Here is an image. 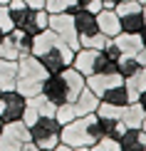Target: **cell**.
<instances>
[{
	"label": "cell",
	"instance_id": "1",
	"mask_svg": "<svg viewBox=\"0 0 146 151\" xmlns=\"http://www.w3.org/2000/svg\"><path fill=\"white\" fill-rule=\"evenodd\" d=\"M99 139H101V134H99L97 111H94V114H87V116H74L72 122L62 124V129H60V141L69 144V146L89 149L92 144H97Z\"/></svg>",
	"mask_w": 146,
	"mask_h": 151
},
{
	"label": "cell",
	"instance_id": "2",
	"mask_svg": "<svg viewBox=\"0 0 146 151\" xmlns=\"http://www.w3.org/2000/svg\"><path fill=\"white\" fill-rule=\"evenodd\" d=\"M47 70L35 55H22L17 60V84L15 89L25 94V97H35V94L42 92V82L47 77Z\"/></svg>",
	"mask_w": 146,
	"mask_h": 151
},
{
	"label": "cell",
	"instance_id": "3",
	"mask_svg": "<svg viewBox=\"0 0 146 151\" xmlns=\"http://www.w3.org/2000/svg\"><path fill=\"white\" fill-rule=\"evenodd\" d=\"M60 129L62 124L55 116H40L35 124H30V141L40 151H52L60 144Z\"/></svg>",
	"mask_w": 146,
	"mask_h": 151
},
{
	"label": "cell",
	"instance_id": "4",
	"mask_svg": "<svg viewBox=\"0 0 146 151\" xmlns=\"http://www.w3.org/2000/svg\"><path fill=\"white\" fill-rule=\"evenodd\" d=\"M32 50V32L25 30H10L0 45V57L3 60H20L22 55H30Z\"/></svg>",
	"mask_w": 146,
	"mask_h": 151
},
{
	"label": "cell",
	"instance_id": "5",
	"mask_svg": "<svg viewBox=\"0 0 146 151\" xmlns=\"http://www.w3.org/2000/svg\"><path fill=\"white\" fill-rule=\"evenodd\" d=\"M25 141H30V127L22 119L3 124V129H0V151H17Z\"/></svg>",
	"mask_w": 146,
	"mask_h": 151
},
{
	"label": "cell",
	"instance_id": "6",
	"mask_svg": "<svg viewBox=\"0 0 146 151\" xmlns=\"http://www.w3.org/2000/svg\"><path fill=\"white\" fill-rule=\"evenodd\" d=\"M72 57H74V50L67 45V42H57L55 47H50L45 55H40V60L42 65H45V70L50 74H55V72H62L65 67L72 65Z\"/></svg>",
	"mask_w": 146,
	"mask_h": 151
},
{
	"label": "cell",
	"instance_id": "7",
	"mask_svg": "<svg viewBox=\"0 0 146 151\" xmlns=\"http://www.w3.org/2000/svg\"><path fill=\"white\" fill-rule=\"evenodd\" d=\"M47 27L52 30V32L60 35L72 50L79 47V35H77V27H74V17H72V12H52V15H50Z\"/></svg>",
	"mask_w": 146,
	"mask_h": 151
},
{
	"label": "cell",
	"instance_id": "8",
	"mask_svg": "<svg viewBox=\"0 0 146 151\" xmlns=\"http://www.w3.org/2000/svg\"><path fill=\"white\" fill-rule=\"evenodd\" d=\"M25 102H27V97H25V94H20L17 89L0 92V119H3V124L22 119Z\"/></svg>",
	"mask_w": 146,
	"mask_h": 151
},
{
	"label": "cell",
	"instance_id": "9",
	"mask_svg": "<svg viewBox=\"0 0 146 151\" xmlns=\"http://www.w3.org/2000/svg\"><path fill=\"white\" fill-rule=\"evenodd\" d=\"M55 111H57V106L40 92V94H35V97H27L25 111H22V122L30 127V124H35L40 116H55Z\"/></svg>",
	"mask_w": 146,
	"mask_h": 151
},
{
	"label": "cell",
	"instance_id": "10",
	"mask_svg": "<svg viewBox=\"0 0 146 151\" xmlns=\"http://www.w3.org/2000/svg\"><path fill=\"white\" fill-rule=\"evenodd\" d=\"M42 94L52 102L55 106L69 102V92H67V82L62 77V72H55V74H47L45 82H42Z\"/></svg>",
	"mask_w": 146,
	"mask_h": 151
},
{
	"label": "cell",
	"instance_id": "11",
	"mask_svg": "<svg viewBox=\"0 0 146 151\" xmlns=\"http://www.w3.org/2000/svg\"><path fill=\"white\" fill-rule=\"evenodd\" d=\"M97 25H99V32L106 35L109 40L122 32V17L117 15V10H114V8H101L97 12Z\"/></svg>",
	"mask_w": 146,
	"mask_h": 151
},
{
	"label": "cell",
	"instance_id": "12",
	"mask_svg": "<svg viewBox=\"0 0 146 151\" xmlns=\"http://www.w3.org/2000/svg\"><path fill=\"white\" fill-rule=\"evenodd\" d=\"M69 104H72V109H74V116H87V114H94V111H97L99 97L89 89V87H84Z\"/></svg>",
	"mask_w": 146,
	"mask_h": 151
},
{
	"label": "cell",
	"instance_id": "13",
	"mask_svg": "<svg viewBox=\"0 0 146 151\" xmlns=\"http://www.w3.org/2000/svg\"><path fill=\"white\" fill-rule=\"evenodd\" d=\"M84 82H87V87L97 94L104 92V89H109V87H114V84H122V74L119 72H94V74H89V77H84Z\"/></svg>",
	"mask_w": 146,
	"mask_h": 151
},
{
	"label": "cell",
	"instance_id": "14",
	"mask_svg": "<svg viewBox=\"0 0 146 151\" xmlns=\"http://www.w3.org/2000/svg\"><path fill=\"white\" fill-rule=\"evenodd\" d=\"M119 151H146V131L124 129L119 136Z\"/></svg>",
	"mask_w": 146,
	"mask_h": 151
},
{
	"label": "cell",
	"instance_id": "15",
	"mask_svg": "<svg viewBox=\"0 0 146 151\" xmlns=\"http://www.w3.org/2000/svg\"><path fill=\"white\" fill-rule=\"evenodd\" d=\"M114 45L119 47V52L124 55V57H136L139 50H141V37H139V32H119L117 37H111Z\"/></svg>",
	"mask_w": 146,
	"mask_h": 151
},
{
	"label": "cell",
	"instance_id": "16",
	"mask_svg": "<svg viewBox=\"0 0 146 151\" xmlns=\"http://www.w3.org/2000/svg\"><path fill=\"white\" fill-rule=\"evenodd\" d=\"M72 17H74V27H77V35H94V32H99V25H97V15L89 10H84V8H77L72 12Z\"/></svg>",
	"mask_w": 146,
	"mask_h": 151
},
{
	"label": "cell",
	"instance_id": "17",
	"mask_svg": "<svg viewBox=\"0 0 146 151\" xmlns=\"http://www.w3.org/2000/svg\"><path fill=\"white\" fill-rule=\"evenodd\" d=\"M144 116H146V111L141 109V104L139 102H129L122 109V119H119V122H122L126 129H141Z\"/></svg>",
	"mask_w": 146,
	"mask_h": 151
},
{
	"label": "cell",
	"instance_id": "18",
	"mask_svg": "<svg viewBox=\"0 0 146 151\" xmlns=\"http://www.w3.org/2000/svg\"><path fill=\"white\" fill-rule=\"evenodd\" d=\"M15 84H17V60L0 57V92L15 89Z\"/></svg>",
	"mask_w": 146,
	"mask_h": 151
},
{
	"label": "cell",
	"instance_id": "19",
	"mask_svg": "<svg viewBox=\"0 0 146 151\" xmlns=\"http://www.w3.org/2000/svg\"><path fill=\"white\" fill-rule=\"evenodd\" d=\"M124 87H126V94H129V102H136L139 94L146 89V67H139L131 77H126Z\"/></svg>",
	"mask_w": 146,
	"mask_h": 151
},
{
	"label": "cell",
	"instance_id": "20",
	"mask_svg": "<svg viewBox=\"0 0 146 151\" xmlns=\"http://www.w3.org/2000/svg\"><path fill=\"white\" fill-rule=\"evenodd\" d=\"M99 99H101V102H106V104H114V106H126V104H129V94H126L124 82H122V84L109 87V89H104V92L99 94Z\"/></svg>",
	"mask_w": 146,
	"mask_h": 151
},
{
	"label": "cell",
	"instance_id": "21",
	"mask_svg": "<svg viewBox=\"0 0 146 151\" xmlns=\"http://www.w3.org/2000/svg\"><path fill=\"white\" fill-rule=\"evenodd\" d=\"M141 27H144V15H141V10L122 15V32H141Z\"/></svg>",
	"mask_w": 146,
	"mask_h": 151
},
{
	"label": "cell",
	"instance_id": "22",
	"mask_svg": "<svg viewBox=\"0 0 146 151\" xmlns=\"http://www.w3.org/2000/svg\"><path fill=\"white\" fill-rule=\"evenodd\" d=\"M79 8L77 0H45V10L52 15V12H74Z\"/></svg>",
	"mask_w": 146,
	"mask_h": 151
},
{
	"label": "cell",
	"instance_id": "23",
	"mask_svg": "<svg viewBox=\"0 0 146 151\" xmlns=\"http://www.w3.org/2000/svg\"><path fill=\"white\" fill-rule=\"evenodd\" d=\"M109 42V37L101 35V32H94V35H79V47H92V50H104V45Z\"/></svg>",
	"mask_w": 146,
	"mask_h": 151
},
{
	"label": "cell",
	"instance_id": "24",
	"mask_svg": "<svg viewBox=\"0 0 146 151\" xmlns=\"http://www.w3.org/2000/svg\"><path fill=\"white\" fill-rule=\"evenodd\" d=\"M139 62H136V57H119V62H117V72L122 74V79H126V77H131V74H134L136 70H139Z\"/></svg>",
	"mask_w": 146,
	"mask_h": 151
},
{
	"label": "cell",
	"instance_id": "25",
	"mask_svg": "<svg viewBox=\"0 0 146 151\" xmlns=\"http://www.w3.org/2000/svg\"><path fill=\"white\" fill-rule=\"evenodd\" d=\"M55 119H57L60 124L72 122V119H74V109H72V104H69V102L60 104V106H57V111H55Z\"/></svg>",
	"mask_w": 146,
	"mask_h": 151
},
{
	"label": "cell",
	"instance_id": "26",
	"mask_svg": "<svg viewBox=\"0 0 146 151\" xmlns=\"http://www.w3.org/2000/svg\"><path fill=\"white\" fill-rule=\"evenodd\" d=\"M0 30H3L5 35L10 32V30H15V25H12V15L8 10V5H0Z\"/></svg>",
	"mask_w": 146,
	"mask_h": 151
},
{
	"label": "cell",
	"instance_id": "27",
	"mask_svg": "<svg viewBox=\"0 0 146 151\" xmlns=\"http://www.w3.org/2000/svg\"><path fill=\"white\" fill-rule=\"evenodd\" d=\"M101 52H104V55H106L109 60H114V62H119V57H122V52H119V47L114 45V40H109V42H106Z\"/></svg>",
	"mask_w": 146,
	"mask_h": 151
},
{
	"label": "cell",
	"instance_id": "28",
	"mask_svg": "<svg viewBox=\"0 0 146 151\" xmlns=\"http://www.w3.org/2000/svg\"><path fill=\"white\" fill-rule=\"evenodd\" d=\"M52 151H87V149H84V146H69V144H62V141H60Z\"/></svg>",
	"mask_w": 146,
	"mask_h": 151
},
{
	"label": "cell",
	"instance_id": "29",
	"mask_svg": "<svg viewBox=\"0 0 146 151\" xmlns=\"http://www.w3.org/2000/svg\"><path fill=\"white\" fill-rule=\"evenodd\" d=\"M25 5L32 10H45V0H25Z\"/></svg>",
	"mask_w": 146,
	"mask_h": 151
},
{
	"label": "cell",
	"instance_id": "30",
	"mask_svg": "<svg viewBox=\"0 0 146 151\" xmlns=\"http://www.w3.org/2000/svg\"><path fill=\"white\" fill-rule=\"evenodd\" d=\"M136 62H139L141 67H146V47H141V50H139V55H136Z\"/></svg>",
	"mask_w": 146,
	"mask_h": 151
},
{
	"label": "cell",
	"instance_id": "31",
	"mask_svg": "<svg viewBox=\"0 0 146 151\" xmlns=\"http://www.w3.org/2000/svg\"><path fill=\"white\" fill-rule=\"evenodd\" d=\"M17 151H40V149H37V146H35L32 141H25V144H22V146L17 149Z\"/></svg>",
	"mask_w": 146,
	"mask_h": 151
},
{
	"label": "cell",
	"instance_id": "32",
	"mask_svg": "<svg viewBox=\"0 0 146 151\" xmlns=\"http://www.w3.org/2000/svg\"><path fill=\"white\" fill-rule=\"evenodd\" d=\"M87 151H106V146H104L101 141H97V144H92V146L87 149Z\"/></svg>",
	"mask_w": 146,
	"mask_h": 151
},
{
	"label": "cell",
	"instance_id": "33",
	"mask_svg": "<svg viewBox=\"0 0 146 151\" xmlns=\"http://www.w3.org/2000/svg\"><path fill=\"white\" fill-rule=\"evenodd\" d=\"M136 102H139V104H141V109L146 111V89H144L141 94H139V99H136Z\"/></svg>",
	"mask_w": 146,
	"mask_h": 151
},
{
	"label": "cell",
	"instance_id": "34",
	"mask_svg": "<svg viewBox=\"0 0 146 151\" xmlns=\"http://www.w3.org/2000/svg\"><path fill=\"white\" fill-rule=\"evenodd\" d=\"M117 3H119V0H101V5H104V8H114Z\"/></svg>",
	"mask_w": 146,
	"mask_h": 151
},
{
	"label": "cell",
	"instance_id": "35",
	"mask_svg": "<svg viewBox=\"0 0 146 151\" xmlns=\"http://www.w3.org/2000/svg\"><path fill=\"white\" fill-rule=\"evenodd\" d=\"M139 37H141V45L146 47V25H144V27H141V32H139Z\"/></svg>",
	"mask_w": 146,
	"mask_h": 151
},
{
	"label": "cell",
	"instance_id": "36",
	"mask_svg": "<svg viewBox=\"0 0 146 151\" xmlns=\"http://www.w3.org/2000/svg\"><path fill=\"white\" fill-rule=\"evenodd\" d=\"M141 15H144V25H146V3H144V8H141Z\"/></svg>",
	"mask_w": 146,
	"mask_h": 151
},
{
	"label": "cell",
	"instance_id": "37",
	"mask_svg": "<svg viewBox=\"0 0 146 151\" xmlns=\"http://www.w3.org/2000/svg\"><path fill=\"white\" fill-rule=\"evenodd\" d=\"M3 40H5V32H3V30H0V45H3Z\"/></svg>",
	"mask_w": 146,
	"mask_h": 151
},
{
	"label": "cell",
	"instance_id": "38",
	"mask_svg": "<svg viewBox=\"0 0 146 151\" xmlns=\"http://www.w3.org/2000/svg\"><path fill=\"white\" fill-rule=\"evenodd\" d=\"M141 131H146V116H144V124H141Z\"/></svg>",
	"mask_w": 146,
	"mask_h": 151
},
{
	"label": "cell",
	"instance_id": "39",
	"mask_svg": "<svg viewBox=\"0 0 146 151\" xmlns=\"http://www.w3.org/2000/svg\"><path fill=\"white\" fill-rule=\"evenodd\" d=\"M8 3H10V0H0V5H8Z\"/></svg>",
	"mask_w": 146,
	"mask_h": 151
},
{
	"label": "cell",
	"instance_id": "40",
	"mask_svg": "<svg viewBox=\"0 0 146 151\" xmlns=\"http://www.w3.org/2000/svg\"><path fill=\"white\" fill-rule=\"evenodd\" d=\"M0 129H3V119H0Z\"/></svg>",
	"mask_w": 146,
	"mask_h": 151
},
{
	"label": "cell",
	"instance_id": "41",
	"mask_svg": "<svg viewBox=\"0 0 146 151\" xmlns=\"http://www.w3.org/2000/svg\"><path fill=\"white\" fill-rule=\"evenodd\" d=\"M136 3H146V0H136Z\"/></svg>",
	"mask_w": 146,
	"mask_h": 151
},
{
	"label": "cell",
	"instance_id": "42",
	"mask_svg": "<svg viewBox=\"0 0 146 151\" xmlns=\"http://www.w3.org/2000/svg\"><path fill=\"white\" fill-rule=\"evenodd\" d=\"M117 151H119V149H117Z\"/></svg>",
	"mask_w": 146,
	"mask_h": 151
}]
</instances>
